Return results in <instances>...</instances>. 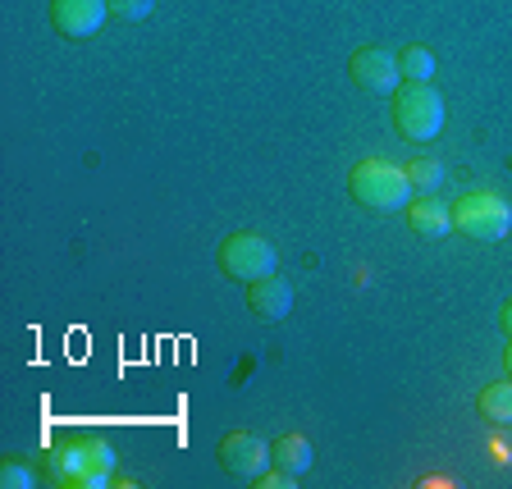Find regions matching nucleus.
Returning <instances> with one entry per match:
<instances>
[{"mask_svg": "<svg viewBox=\"0 0 512 489\" xmlns=\"http://www.w3.org/2000/svg\"><path fill=\"white\" fill-rule=\"evenodd\" d=\"M115 467V448L106 439H60L42 458V480H51L60 489H106L115 485Z\"/></svg>", "mask_w": 512, "mask_h": 489, "instance_id": "f257e3e1", "label": "nucleus"}, {"mask_svg": "<svg viewBox=\"0 0 512 489\" xmlns=\"http://www.w3.org/2000/svg\"><path fill=\"white\" fill-rule=\"evenodd\" d=\"M348 192H352V202H357V206L380 211V215L407 211V202H412L407 170H398V165H389V160H380V156H366V160H357V165H352Z\"/></svg>", "mask_w": 512, "mask_h": 489, "instance_id": "f03ea898", "label": "nucleus"}, {"mask_svg": "<svg viewBox=\"0 0 512 489\" xmlns=\"http://www.w3.org/2000/svg\"><path fill=\"white\" fill-rule=\"evenodd\" d=\"M389 115L403 142H435L444 133L448 110L435 83H398V92L389 96Z\"/></svg>", "mask_w": 512, "mask_h": 489, "instance_id": "7ed1b4c3", "label": "nucleus"}, {"mask_svg": "<svg viewBox=\"0 0 512 489\" xmlns=\"http://www.w3.org/2000/svg\"><path fill=\"white\" fill-rule=\"evenodd\" d=\"M453 229L467 234L471 243H499L512 229V206L490 188L462 192L458 202H453Z\"/></svg>", "mask_w": 512, "mask_h": 489, "instance_id": "20e7f679", "label": "nucleus"}, {"mask_svg": "<svg viewBox=\"0 0 512 489\" xmlns=\"http://www.w3.org/2000/svg\"><path fill=\"white\" fill-rule=\"evenodd\" d=\"M215 261H220V275L238 279V284H252V279H266L279 270V252L270 238L252 234V229H243V234H229L220 243V252H215Z\"/></svg>", "mask_w": 512, "mask_h": 489, "instance_id": "39448f33", "label": "nucleus"}, {"mask_svg": "<svg viewBox=\"0 0 512 489\" xmlns=\"http://www.w3.org/2000/svg\"><path fill=\"white\" fill-rule=\"evenodd\" d=\"M215 458H220V467L229 471V476L252 485V480L275 462V448L256 435V430H224L220 444H215Z\"/></svg>", "mask_w": 512, "mask_h": 489, "instance_id": "423d86ee", "label": "nucleus"}, {"mask_svg": "<svg viewBox=\"0 0 512 489\" xmlns=\"http://www.w3.org/2000/svg\"><path fill=\"white\" fill-rule=\"evenodd\" d=\"M352 83L362 87L366 96H394L403 83V69H398V55L384 51V46H362V51L348 60Z\"/></svg>", "mask_w": 512, "mask_h": 489, "instance_id": "0eeeda50", "label": "nucleus"}, {"mask_svg": "<svg viewBox=\"0 0 512 489\" xmlns=\"http://www.w3.org/2000/svg\"><path fill=\"white\" fill-rule=\"evenodd\" d=\"M110 19V0H51V23L64 42H87Z\"/></svg>", "mask_w": 512, "mask_h": 489, "instance_id": "6e6552de", "label": "nucleus"}, {"mask_svg": "<svg viewBox=\"0 0 512 489\" xmlns=\"http://www.w3.org/2000/svg\"><path fill=\"white\" fill-rule=\"evenodd\" d=\"M247 311H252L256 320H284L288 311H293V284L279 275H266V279H252L247 284Z\"/></svg>", "mask_w": 512, "mask_h": 489, "instance_id": "1a4fd4ad", "label": "nucleus"}, {"mask_svg": "<svg viewBox=\"0 0 512 489\" xmlns=\"http://www.w3.org/2000/svg\"><path fill=\"white\" fill-rule=\"evenodd\" d=\"M407 229H412L416 238H448L453 234V206H444L439 197H416V202H407Z\"/></svg>", "mask_w": 512, "mask_h": 489, "instance_id": "9d476101", "label": "nucleus"}, {"mask_svg": "<svg viewBox=\"0 0 512 489\" xmlns=\"http://www.w3.org/2000/svg\"><path fill=\"white\" fill-rule=\"evenodd\" d=\"M311 458H316V453H311V439L298 435V430L284 435V439H275V467H284L288 476H307Z\"/></svg>", "mask_w": 512, "mask_h": 489, "instance_id": "9b49d317", "label": "nucleus"}, {"mask_svg": "<svg viewBox=\"0 0 512 489\" xmlns=\"http://www.w3.org/2000/svg\"><path fill=\"white\" fill-rule=\"evenodd\" d=\"M476 412L490 421V426H512V380L503 384H485L476 398Z\"/></svg>", "mask_w": 512, "mask_h": 489, "instance_id": "f8f14e48", "label": "nucleus"}, {"mask_svg": "<svg viewBox=\"0 0 512 489\" xmlns=\"http://www.w3.org/2000/svg\"><path fill=\"white\" fill-rule=\"evenodd\" d=\"M398 69L407 83H430L435 78V51L430 46H403L398 51Z\"/></svg>", "mask_w": 512, "mask_h": 489, "instance_id": "ddd939ff", "label": "nucleus"}, {"mask_svg": "<svg viewBox=\"0 0 512 489\" xmlns=\"http://www.w3.org/2000/svg\"><path fill=\"white\" fill-rule=\"evenodd\" d=\"M407 183H412V192H421V197H435L439 183H444V165L430 156L407 160Z\"/></svg>", "mask_w": 512, "mask_h": 489, "instance_id": "4468645a", "label": "nucleus"}, {"mask_svg": "<svg viewBox=\"0 0 512 489\" xmlns=\"http://www.w3.org/2000/svg\"><path fill=\"white\" fill-rule=\"evenodd\" d=\"M151 10H156V0H110V14L119 23H142L151 19Z\"/></svg>", "mask_w": 512, "mask_h": 489, "instance_id": "2eb2a0df", "label": "nucleus"}, {"mask_svg": "<svg viewBox=\"0 0 512 489\" xmlns=\"http://www.w3.org/2000/svg\"><path fill=\"white\" fill-rule=\"evenodd\" d=\"M0 485L5 489H32L37 476H32V467H23V462H0Z\"/></svg>", "mask_w": 512, "mask_h": 489, "instance_id": "dca6fc26", "label": "nucleus"}, {"mask_svg": "<svg viewBox=\"0 0 512 489\" xmlns=\"http://www.w3.org/2000/svg\"><path fill=\"white\" fill-rule=\"evenodd\" d=\"M252 485H256V489H298V476H288L284 467H275V471L266 467V471H261V476L252 480Z\"/></svg>", "mask_w": 512, "mask_h": 489, "instance_id": "f3484780", "label": "nucleus"}, {"mask_svg": "<svg viewBox=\"0 0 512 489\" xmlns=\"http://www.w3.org/2000/svg\"><path fill=\"white\" fill-rule=\"evenodd\" d=\"M499 320H503V330L512 334V302H503V311H499Z\"/></svg>", "mask_w": 512, "mask_h": 489, "instance_id": "a211bd4d", "label": "nucleus"}, {"mask_svg": "<svg viewBox=\"0 0 512 489\" xmlns=\"http://www.w3.org/2000/svg\"><path fill=\"white\" fill-rule=\"evenodd\" d=\"M503 371H508V380H512V334H508V352H503Z\"/></svg>", "mask_w": 512, "mask_h": 489, "instance_id": "6ab92c4d", "label": "nucleus"}]
</instances>
